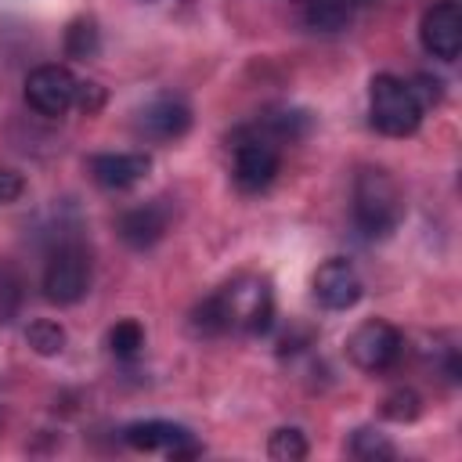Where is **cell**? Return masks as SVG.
<instances>
[{
  "instance_id": "11",
  "label": "cell",
  "mask_w": 462,
  "mask_h": 462,
  "mask_svg": "<svg viewBox=\"0 0 462 462\" xmlns=\"http://www.w3.org/2000/svg\"><path fill=\"white\" fill-rule=\"evenodd\" d=\"M170 217H173L170 213V202L166 199H152V202H141V206L123 209L119 220H116V231H119V238L130 249H148V245H155L166 235Z\"/></svg>"
},
{
  "instance_id": "19",
  "label": "cell",
  "mask_w": 462,
  "mask_h": 462,
  "mask_svg": "<svg viewBox=\"0 0 462 462\" xmlns=\"http://www.w3.org/2000/svg\"><path fill=\"white\" fill-rule=\"evenodd\" d=\"M307 112H296V108H289V112H274V116H267L263 119V130L274 137V141H296V137H303L307 134Z\"/></svg>"
},
{
  "instance_id": "12",
  "label": "cell",
  "mask_w": 462,
  "mask_h": 462,
  "mask_svg": "<svg viewBox=\"0 0 462 462\" xmlns=\"http://www.w3.org/2000/svg\"><path fill=\"white\" fill-rule=\"evenodd\" d=\"M87 170H90L94 184H101L108 191H126L148 177L152 159L144 152H101V155H90Z\"/></svg>"
},
{
  "instance_id": "16",
  "label": "cell",
  "mask_w": 462,
  "mask_h": 462,
  "mask_svg": "<svg viewBox=\"0 0 462 462\" xmlns=\"http://www.w3.org/2000/svg\"><path fill=\"white\" fill-rule=\"evenodd\" d=\"M267 455H271L274 462H300V458H307V437H303L296 426H282V430L271 433Z\"/></svg>"
},
{
  "instance_id": "3",
  "label": "cell",
  "mask_w": 462,
  "mask_h": 462,
  "mask_svg": "<svg viewBox=\"0 0 462 462\" xmlns=\"http://www.w3.org/2000/svg\"><path fill=\"white\" fill-rule=\"evenodd\" d=\"M422 105L411 90V83H404L401 76L379 72L368 83V119L379 134L386 137H408L419 130L422 123Z\"/></svg>"
},
{
  "instance_id": "24",
  "label": "cell",
  "mask_w": 462,
  "mask_h": 462,
  "mask_svg": "<svg viewBox=\"0 0 462 462\" xmlns=\"http://www.w3.org/2000/svg\"><path fill=\"white\" fill-rule=\"evenodd\" d=\"M350 4H368V0H350Z\"/></svg>"
},
{
  "instance_id": "20",
  "label": "cell",
  "mask_w": 462,
  "mask_h": 462,
  "mask_svg": "<svg viewBox=\"0 0 462 462\" xmlns=\"http://www.w3.org/2000/svg\"><path fill=\"white\" fill-rule=\"evenodd\" d=\"M350 455H357L365 462H379V458H393V444L375 430H357L350 437Z\"/></svg>"
},
{
  "instance_id": "13",
  "label": "cell",
  "mask_w": 462,
  "mask_h": 462,
  "mask_svg": "<svg viewBox=\"0 0 462 462\" xmlns=\"http://www.w3.org/2000/svg\"><path fill=\"white\" fill-rule=\"evenodd\" d=\"M191 126V108L180 101V97H152L141 112H137V130L152 141H177L184 137Z\"/></svg>"
},
{
  "instance_id": "15",
  "label": "cell",
  "mask_w": 462,
  "mask_h": 462,
  "mask_svg": "<svg viewBox=\"0 0 462 462\" xmlns=\"http://www.w3.org/2000/svg\"><path fill=\"white\" fill-rule=\"evenodd\" d=\"M25 343H29L40 357H54V354H61V346H65V328H61L58 321L40 318V321H32V325L25 328Z\"/></svg>"
},
{
  "instance_id": "1",
  "label": "cell",
  "mask_w": 462,
  "mask_h": 462,
  "mask_svg": "<svg viewBox=\"0 0 462 462\" xmlns=\"http://www.w3.org/2000/svg\"><path fill=\"white\" fill-rule=\"evenodd\" d=\"M271 321H274V292H271V282L260 274L231 278L195 310V328L202 336H220V332L256 336V332H267Z\"/></svg>"
},
{
  "instance_id": "8",
  "label": "cell",
  "mask_w": 462,
  "mask_h": 462,
  "mask_svg": "<svg viewBox=\"0 0 462 462\" xmlns=\"http://www.w3.org/2000/svg\"><path fill=\"white\" fill-rule=\"evenodd\" d=\"M419 40L433 58L455 61L462 51V0L430 4L422 14V25H419Z\"/></svg>"
},
{
  "instance_id": "17",
  "label": "cell",
  "mask_w": 462,
  "mask_h": 462,
  "mask_svg": "<svg viewBox=\"0 0 462 462\" xmlns=\"http://www.w3.org/2000/svg\"><path fill=\"white\" fill-rule=\"evenodd\" d=\"M108 346H112L116 357H137L141 346H144V328H141V321H134V318L116 321L112 332H108Z\"/></svg>"
},
{
  "instance_id": "6",
  "label": "cell",
  "mask_w": 462,
  "mask_h": 462,
  "mask_svg": "<svg viewBox=\"0 0 462 462\" xmlns=\"http://www.w3.org/2000/svg\"><path fill=\"white\" fill-rule=\"evenodd\" d=\"M401 350H404L401 328L390 325V321H383V318H368V321H361V325L346 336V357H350L361 372H372V375L393 368L397 357H401Z\"/></svg>"
},
{
  "instance_id": "4",
  "label": "cell",
  "mask_w": 462,
  "mask_h": 462,
  "mask_svg": "<svg viewBox=\"0 0 462 462\" xmlns=\"http://www.w3.org/2000/svg\"><path fill=\"white\" fill-rule=\"evenodd\" d=\"M278 166H282V152L267 130L253 126L231 137V177L242 191H263L278 177Z\"/></svg>"
},
{
  "instance_id": "18",
  "label": "cell",
  "mask_w": 462,
  "mask_h": 462,
  "mask_svg": "<svg viewBox=\"0 0 462 462\" xmlns=\"http://www.w3.org/2000/svg\"><path fill=\"white\" fill-rule=\"evenodd\" d=\"M65 54L69 58H90L97 54V25L90 18H76L69 29H65Z\"/></svg>"
},
{
  "instance_id": "5",
  "label": "cell",
  "mask_w": 462,
  "mask_h": 462,
  "mask_svg": "<svg viewBox=\"0 0 462 462\" xmlns=\"http://www.w3.org/2000/svg\"><path fill=\"white\" fill-rule=\"evenodd\" d=\"M90 289V253L83 242H61L51 249L43 267V296L51 303H76Z\"/></svg>"
},
{
  "instance_id": "14",
  "label": "cell",
  "mask_w": 462,
  "mask_h": 462,
  "mask_svg": "<svg viewBox=\"0 0 462 462\" xmlns=\"http://www.w3.org/2000/svg\"><path fill=\"white\" fill-rule=\"evenodd\" d=\"M354 4L350 0H307L303 4V22L314 32H339L350 25Z\"/></svg>"
},
{
  "instance_id": "21",
  "label": "cell",
  "mask_w": 462,
  "mask_h": 462,
  "mask_svg": "<svg viewBox=\"0 0 462 462\" xmlns=\"http://www.w3.org/2000/svg\"><path fill=\"white\" fill-rule=\"evenodd\" d=\"M18 300H22V282H18V274H14L7 263H0V321H11V318H14Z\"/></svg>"
},
{
  "instance_id": "23",
  "label": "cell",
  "mask_w": 462,
  "mask_h": 462,
  "mask_svg": "<svg viewBox=\"0 0 462 462\" xmlns=\"http://www.w3.org/2000/svg\"><path fill=\"white\" fill-rule=\"evenodd\" d=\"M22 195V177L11 170H0V202H11Z\"/></svg>"
},
{
  "instance_id": "2",
  "label": "cell",
  "mask_w": 462,
  "mask_h": 462,
  "mask_svg": "<svg viewBox=\"0 0 462 462\" xmlns=\"http://www.w3.org/2000/svg\"><path fill=\"white\" fill-rule=\"evenodd\" d=\"M354 227L365 238H386L404 220V195L397 180L379 166H361L354 177Z\"/></svg>"
},
{
  "instance_id": "7",
  "label": "cell",
  "mask_w": 462,
  "mask_h": 462,
  "mask_svg": "<svg viewBox=\"0 0 462 462\" xmlns=\"http://www.w3.org/2000/svg\"><path fill=\"white\" fill-rule=\"evenodd\" d=\"M76 94H79V79L65 65H36L25 76V101L32 112L47 119L65 116L76 105Z\"/></svg>"
},
{
  "instance_id": "22",
  "label": "cell",
  "mask_w": 462,
  "mask_h": 462,
  "mask_svg": "<svg viewBox=\"0 0 462 462\" xmlns=\"http://www.w3.org/2000/svg\"><path fill=\"white\" fill-rule=\"evenodd\" d=\"M383 415L386 419H397V422H411L419 415V397L411 390H393L386 401H383Z\"/></svg>"
},
{
  "instance_id": "9",
  "label": "cell",
  "mask_w": 462,
  "mask_h": 462,
  "mask_svg": "<svg viewBox=\"0 0 462 462\" xmlns=\"http://www.w3.org/2000/svg\"><path fill=\"white\" fill-rule=\"evenodd\" d=\"M123 440L137 451H162L170 458H188L199 455V444L191 437L188 426L170 422V419H144V422H130L123 430Z\"/></svg>"
},
{
  "instance_id": "10",
  "label": "cell",
  "mask_w": 462,
  "mask_h": 462,
  "mask_svg": "<svg viewBox=\"0 0 462 462\" xmlns=\"http://www.w3.org/2000/svg\"><path fill=\"white\" fill-rule=\"evenodd\" d=\"M361 292H365L361 274L343 256H332L314 271V300L328 310H350L361 300Z\"/></svg>"
}]
</instances>
